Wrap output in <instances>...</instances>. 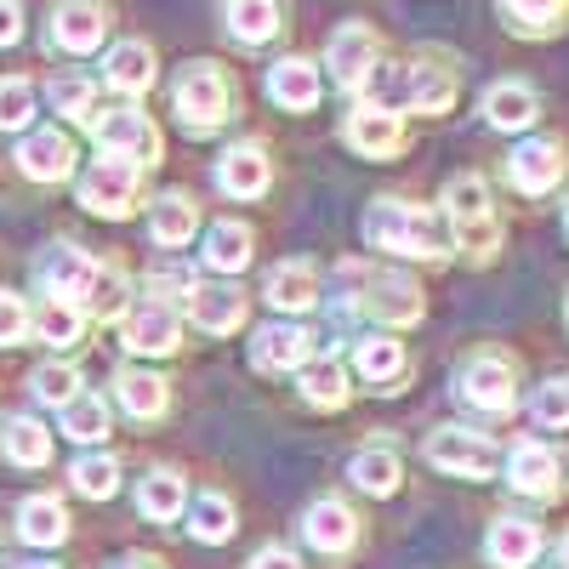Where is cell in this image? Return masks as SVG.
Wrapping results in <instances>:
<instances>
[{"label":"cell","instance_id":"4","mask_svg":"<svg viewBox=\"0 0 569 569\" xmlns=\"http://www.w3.org/2000/svg\"><path fill=\"white\" fill-rule=\"evenodd\" d=\"M91 137H98V149L114 154V160H131V166H154L160 160V131H154L149 114H137V109L91 114Z\"/></svg>","mask_w":569,"mask_h":569},{"label":"cell","instance_id":"7","mask_svg":"<svg viewBox=\"0 0 569 569\" xmlns=\"http://www.w3.org/2000/svg\"><path fill=\"white\" fill-rule=\"evenodd\" d=\"M80 206L98 211V217H126L137 206V166L131 160H91V171L80 177Z\"/></svg>","mask_w":569,"mask_h":569},{"label":"cell","instance_id":"18","mask_svg":"<svg viewBox=\"0 0 569 569\" xmlns=\"http://www.w3.org/2000/svg\"><path fill=\"white\" fill-rule=\"evenodd\" d=\"M485 552H490V563H501V569H530L536 552H541V530L530 525V518H496Z\"/></svg>","mask_w":569,"mask_h":569},{"label":"cell","instance_id":"27","mask_svg":"<svg viewBox=\"0 0 569 569\" xmlns=\"http://www.w3.org/2000/svg\"><path fill=\"white\" fill-rule=\"evenodd\" d=\"M18 536H23L29 547H58V541L69 536V512H63V501H52V496H29V501L18 507Z\"/></svg>","mask_w":569,"mask_h":569},{"label":"cell","instance_id":"37","mask_svg":"<svg viewBox=\"0 0 569 569\" xmlns=\"http://www.w3.org/2000/svg\"><path fill=\"white\" fill-rule=\"evenodd\" d=\"M501 12L518 34H552L569 12V0H501Z\"/></svg>","mask_w":569,"mask_h":569},{"label":"cell","instance_id":"39","mask_svg":"<svg viewBox=\"0 0 569 569\" xmlns=\"http://www.w3.org/2000/svg\"><path fill=\"white\" fill-rule=\"evenodd\" d=\"M302 399L319 405V410H342V405H348V376H342V365H313V370H302Z\"/></svg>","mask_w":569,"mask_h":569},{"label":"cell","instance_id":"23","mask_svg":"<svg viewBox=\"0 0 569 569\" xmlns=\"http://www.w3.org/2000/svg\"><path fill=\"white\" fill-rule=\"evenodd\" d=\"M536 114H541V103H536V91L525 80H501V86L485 91V120L496 131H525Z\"/></svg>","mask_w":569,"mask_h":569},{"label":"cell","instance_id":"47","mask_svg":"<svg viewBox=\"0 0 569 569\" xmlns=\"http://www.w3.org/2000/svg\"><path fill=\"white\" fill-rule=\"evenodd\" d=\"M23 337H29V308H23V297L0 291V348H12V342H23Z\"/></svg>","mask_w":569,"mask_h":569},{"label":"cell","instance_id":"35","mask_svg":"<svg viewBox=\"0 0 569 569\" xmlns=\"http://www.w3.org/2000/svg\"><path fill=\"white\" fill-rule=\"evenodd\" d=\"M348 472L365 496H393L399 490V456L393 450H359Z\"/></svg>","mask_w":569,"mask_h":569},{"label":"cell","instance_id":"16","mask_svg":"<svg viewBox=\"0 0 569 569\" xmlns=\"http://www.w3.org/2000/svg\"><path fill=\"white\" fill-rule=\"evenodd\" d=\"M188 313H194V325L211 330V337H228V330H240V319H246V297L233 291V284H194V291H188Z\"/></svg>","mask_w":569,"mask_h":569},{"label":"cell","instance_id":"46","mask_svg":"<svg viewBox=\"0 0 569 569\" xmlns=\"http://www.w3.org/2000/svg\"><path fill=\"white\" fill-rule=\"evenodd\" d=\"M530 416H536L541 427H569V382H547V388H536Z\"/></svg>","mask_w":569,"mask_h":569},{"label":"cell","instance_id":"29","mask_svg":"<svg viewBox=\"0 0 569 569\" xmlns=\"http://www.w3.org/2000/svg\"><path fill=\"white\" fill-rule=\"evenodd\" d=\"M222 18H228V34L233 40L262 46V40L279 34V0H228Z\"/></svg>","mask_w":569,"mask_h":569},{"label":"cell","instance_id":"21","mask_svg":"<svg viewBox=\"0 0 569 569\" xmlns=\"http://www.w3.org/2000/svg\"><path fill=\"white\" fill-rule=\"evenodd\" d=\"M120 337H126L131 353H171V348H177V313L160 308V302H149V308L126 313Z\"/></svg>","mask_w":569,"mask_h":569},{"label":"cell","instance_id":"5","mask_svg":"<svg viewBox=\"0 0 569 569\" xmlns=\"http://www.w3.org/2000/svg\"><path fill=\"white\" fill-rule=\"evenodd\" d=\"M427 461L439 472H456V479H490L501 467V450L485 439V433H467V427H439L427 439Z\"/></svg>","mask_w":569,"mask_h":569},{"label":"cell","instance_id":"15","mask_svg":"<svg viewBox=\"0 0 569 569\" xmlns=\"http://www.w3.org/2000/svg\"><path fill=\"white\" fill-rule=\"evenodd\" d=\"M308 353H313V337L302 325H262L251 342L257 370H297V365H308Z\"/></svg>","mask_w":569,"mask_h":569},{"label":"cell","instance_id":"50","mask_svg":"<svg viewBox=\"0 0 569 569\" xmlns=\"http://www.w3.org/2000/svg\"><path fill=\"white\" fill-rule=\"evenodd\" d=\"M120 569H154L149 558H131V563H120Z\"/></svg>","mask_w":569,"mask_h":569},{"label":"cell","instance_id":"19","mask_svg":"<svg viewBox=\"0 0 569 569\" xmlns=\"http://www.w3.org/2000/svg\"><path fill=\"white\" fill-rule=\"evenodd\" d=\"M399 91H405V103L416 114H445L456 103V74L439 69V63H410L405 80H399Z\"/></svg>","mask_w":569,"mask_h":569},{"label":"cell","instance_id":"40","mask_svg":"<svg viewBox=\"0 0 569 569\" xmlns=\"http://www.w3.org/2000/svg\"><path fill=\"white\" fill-rule=\"evenodd\" d=\"M188 530H194V541H206V547L228 541L233 536V507L222 496H200L194 512H188Z\"/></svg>","mask_w":569,"mask_h":569},{"label":"cell","instance_id":"41","mask_svg":"<svg viewBox=\"0 0 569 569\" xmlns=\"http://www.w3.org/2000/svg\"><path fill=\"white\" fill-rule=\"evenodd\" d=\"M86 308H91V319H120L126 313V279L114 268H98V273H91V291H86L80 313Z\"/></svg>","mask_w":569,"mask_h":569},{"label":"cell","instance_id":"14","mask_svg":"<svg viewBox=\"0 0 569 569\" xmlns=\"http://www.w3.org/2000/svg\"><path fill=\"white\" fill-rule=\"evenodd\" d=\"M319 91H325V80H319V69L308 58H284V63L268 69V98L279 109H291V114H308L319 103Z\"/></svg>","mask_w":569,"mask_h":569},{"label":"cell","instance_id":"2","mask_svg":"<svg viewBox=\"0 0 569 569\" xmlns=\"http://www.w3.org/2000/svg\"><path fill=\"white\" fill-rule=\"evenodd\" d=\"M171 109L188 131H211L233 114V80L217 63H188L171 86Z\"/></svg>","mask_w":569,"mask_h":569},{"label":"cell","instance_id":"51","mask_svg":"<svg viewBox=\"0 0 569 569\" xmlns=\"http://www.w3.org/2000/svg\"><path fill=\"white\" fill-rule=\"evenodd\" d=\"M23 569H58V563H40V558H34V563H23Z\"/></svg>","mask_w":569,"mask_h":569},{"label":"cell","instance_id":"26","mask_svg":"<svg viewBox=\"0 0 569 569\" xmlns=\"http://www.w3.org/2000/svg\"><path fill=\"white\" fill-rule=\"evenodd\" d=\"M302 530H308V541H313L319 552H348V547L359 541V525H353V512H348L342 501H313Z\"/></svg>","mask_w":569,"mask_h":569},{"label":"cell","instance_id":"42","mask_svg":"<svg viewBox=\"0 0 569 569\" xmlns=\"http://www.w3.org/2000/svg\"><path fill=\"white\" fill-rule=\"evenodd\" d=\"M359 370H365V382H393L405 370V348L388 337H370V342H359Z\"/></svg>","mask_w":569,"mask_h":569},{"label":"cell","instance_id":"1","mask_svg":"<svg viewBox=\"0 0 569 569\" xmlns=\"http://www.w3.org/2000/svg\"><path fill=\"white\" fill-rule=\"evenodd\" d=\"M365 240L376 251H399V257H439L445 251V228L427 217L421 206H399V200H376L365 211Z\"/></svg>","mask_w":569,"mask_h":569},{"label":"cell","instance_id":"13","mask_svg":"<svg viewBox=\"0 0 569 569\" xmlns=\"http://www.w3.org/2000/svg\"><path fill=\"white\" fill-rule=\"evenodd\" d=\"M461 399L467 405H479V410H490V416H507L512 410V365H501V359H472L467 370H461Z\"/></svg>","mask_w":569,"mask_h":569},{"label":"cell","instance_id":"34","mask_svg":"<svg viewBox=\"0 0 569 569\" xmlns=\"http://www.w3.org/2000/svg\"><path fill=\"white\" fill-rule=\"evenodd\" d=\"M46 103H52L58 114H69V120H80V126H91V114H98V91H91L86 74H58L52 86H46Z\"/></svg>","mask_w":569,"mask_h":569},{"label":"cell","instance_id":"17","mask_svg":"<svg viewBox=\"0 0 569 569\" xmlns=\"http://www.w3.org/2000/svg\"><path fill=\"white\" fill-rule=\"evenodd\" d=\"M217 188L233 200H257L268 194V154L257 149V142H240V149H228L222 166H217Z\"/></svg>","mask_w":569,"mask_h":569},{"label":"cell","instance_id":"30","mask_svg":"<svg viewBox=\"0 0 569 569\" xmlns=\"http://www.w3.org/2000/svg\"><path fill=\"white\" fill-rule=\"evenodd\" d=\"M114 399H120L126 416L149 421V416L166 410V382H160V376H149V370H120L114 376Z\"/></svg>","mask_w":569,"mask_h":569},{"label":"cell","instance_id":"52","mask_svg":"<svg viewBox=\"0 0 569 569\" xmlns=\"http://www.w3.org/2000/svg\"><path fill=\"white\" fill-rule=\"evenodd\" d=\"M558 563H563V569H569V541H563V552H558Z\"/></svg>","mask_w":569,"mask_h":569},{"label":"cell","instance_id":"28","mask_svg":"<svg viewBox=\"0 0 569 569\" xmlns=\"http://www.w3.org/2000/svg\"><path fill=\"white\" fill-rule=\"evenodd\" d=\"M194 222H200V211H194V200H188V194H160L154 211H149V233H154V246H166V251L188 246Z\"/></svg>","mask_w":569,"mask_h":569},{"label":"cell","instance_id":"22","mask_svg":"<svg viewBox=\"0 0 569 569\" xmlns=\"http://www.w3.org/2000/svg\"><path fill=\"white\" fill-rule=\"evenodd\" d=\"M507 479H512V490H525V496H558V456L547 450V445H518L512 456H507Z\"/></svg>","mask_w":569,"mask_h":569},{"label":"cell","instance_id":"24","mask_svg":"<svg viewBox=\"0 0 569 569\" xmlns=\"http://www.w3.org/2000/svg\"><path fill=\"white\" fill-rule=\"evenodd\" d=\"M103 69H109V86L120 91V98H142V91L154 86V52L142 40H120Z\"/></svg>","mask_w":569,"mask_h":569},{"label":"cell","instance_id":"11","mask_svg":"<svg viewBox=\"0 0 569 569\" xmlns=\"http://www.w3.org/2000/svg\"><path fill=\"white\" fill-rule=\"evenodd\" d=\"M12 160H18V171L29 182H63L74 171V142L63 131H29Z\"/></svg>","mask_w":569,"mask_h":569},{"label":"cell","instance_id":"12","mask_svg":"<svg viewBox=\"0 0 569 569\" xmlns=\"http://www.w3.org/2000/svg\"><path fill=\"white\" fill-rule=\"evenodd\" d=\"M325 69L337 74V86H359L376 69V34L365 23H342L325 46Z\"/></svg>","mask_w":569,"mask_h":569},{"label":"cell","instance_id":"38","mask_svg":"<svg viewBox=\"0 0 569 569\" xmlns=\"http://www.w3.org/2000/svg\"><path fill=\"white\" fill-rule=\"evenodd\" d=\"M69 479H74V490H80V496L109 501V496L120 490V461H114V456H80Z\"/></svg>","mask_w":569,"mask_h":569},{"label":"cell","instance_id":"31","mask_svg":"<svg viewBox=\"0 0 569 569\" xmlns=\"http://www.w3.org/2000/svg\"><path fill=\"white\" fill-rule=\"evenodd\" d=\"M206 262L222 268V273H240L251 262V228L246 222H217L206 233Z\"/></svg>","mask_w":569,"mask_h":569},{"label":"cell","instance_id":"20","mask_svg":"<svg viewBox=\"0 0 569 569\" xmlns=\"http://www.w3.org/2000/svg\"><path fill=\"white\" fill-rule=\"evenodd\" d=\"M353 302H359V313L388 319V325L421 319V297H416V284H405V279H365V297H353Z\"/></svg>","mask_w":569,"mask_h":569},{"label":"cell","instance_id":"45","mask_svg":"<svg viewBox=\"0 0 569 569\" xmlns=\"http://www.w3.org/2000/svg\"><path fill=\"white\" fill-rule=\"evenodd\" d=\"M74 388H80V370L74 365H40L34 370V399L40 405H69Z\"/></svg>","mask_w":569,"mask_h":569},{"label":"cell","instance_id":"9","mask_svg":"<svg viewBox=\"0 0 569 569\" xmlns=\"http://www.w3.org/2000/svg\"><path fill=\"white\" fill-rule=\"evenodd\" d=\"M91 257H80L74 246H52L40 257V268H34V279H40V291H46V302H86V291H91Z\"/></svg>","mask_w":569,"mask_h":569},{"label":"cell","instance_id":"43","mask_svg":"<svg viewBox=\"0 0 569 569\" xmlns=\"http://www.w3.org/2000/svg\"><path fill=\"white\" fill-rule=\"evenodd\" d=\"M80 330H86V313H80L74 302H46V308H40V337L52 342V348L80 342Z\"/></svg>","mask_w":569,"mask_h":569},{"label":"cell","instance_id":"32","mask_svg":"<svg viewBox=\"0 0 569 569\" xmlns=\"http://www.w3.org/2000/svg\"><path fill=\"white\" fill-rule=\"evenodd\" d=\"M63 433L74 445H103L109 439V405L103 399H91V393H74L63 405Z\"/></svg>","mask_w":569,"mask_h":569},{"label":"cell","instance_id":"10","mask_svg":"<svg viewBox=\"0 0 569 569\" xmlns=\"http://www.w3.org/2000/svg\"><path fill=\"white\" fill-rule=\"evenodd\" d=\"M512 182L525 188V194H547V188L563 182V142L558 137H530L512 149Z\"/></svg>","mask_w":569,"mask_h":569},{"label":"cell","instance_id":"3","mask_svg":"<svg viewBox=\"0 0 569 569\" xmlns=\"http://www.w3.org/2000/svg\"><path fill=\"white\" fill-rule=\"evenodd\" d=\"M445 217H450V228H456V246H461V251H472V257L496 251L501 228H496V217H490V188H485V177H450V182H445Z\"/></svg>","mask_w":569,"mask_h":569},{"label":"cell","instance_id":"49","mask_svg":"<svg viewBox=\"0 0 569 569\" xmlns=\"http://www.w3.org/2000/svg\"><path fill=\"white\" fill-rule=\"evenodd\" d=\"M251 569H302V563L284 552V547H262V552L251 558Z\"/></svg>","mask_w":569,"mask_h":569},{"label":"cell","instance_id":"36","mask_svg":"<svg viewBox=\"0 0 569 569\" xmlns=\"http://www.w3.org/2000/svg\"><path fill=\"white\" fill-rule=\"evenodd\" d=\"M137 507H142V518H154V525H171L182 512V479L177 472H149L137 490Z\"/></svg>","mask_w":569,"mask_h":569},{"label":"cell","instance_id":"33","mask_svg":"<svg viewBox=\"0 0 569 569\" xmlns=\"http://www.w3.org/2000/svg\"><path fill=\"white\" fill-rule=\"evenodd\" d=\"M7 461H12V467H46V461H52V433H46L40 421L18 416V421L7 427Z\"/></svg>","mask_w":569,"mask_h":569},{"label":"cell","instance_id":"48","mask_svg":"<svg viewBox=\"0 0 569 569\" xmlns=\"http://www.w3.org/2000/svg\"><path fill=\"white\" fill-rule=\"evenodd\" d=\"M18 40H23V7L0 0V46H18Z\"/></svg>","mask_w":569,"mask_h":569},{"label":"cell","instance_id":"25","mask_svg":"<svg viewBox=\"0 0 569 569\" xmlns=\"http://www.w3.org/2000/svg\"><path fill=\"white\" fill-rule=\"evenodd\" d=\"M313 302H319V273H313L308 262H279V268L268 273V308L302 313V308H313Z\"/></svg>","mask_w":569,"mask_h":569},{"label":"cell","instance_id":"6","mask_svg":"<svg viewBox=\"0 0 569 569\" xmlns=\"http://www.w3.org/2000/svg\"><path fill=\"white\" fill-rule=\"evenodd\" d=\"M52 46L69 58H91L109 40V7L103 0H58L52 7Z\"/></svg>","mask_w":569,"mask_h":569},{"label":"cell","instance_id":"8","mask_svg":"<svg viewBox=\"0 0 569 569\" xmlns=\"http://www.w3.org/2000/svg\"><path fill=\"white\" fill-rule=\"evenodd\" d=\"M342 137H348V149H353V154H365V160H388V154H399V142H405V120H399L393 109H382V103H359V109L348 114Z\"/></svg>","mask_w":569,"mask_h":569},{"label":"cell","instance_id":"44","mask_svg":"<svg viewBox=\"0 0 569 569\" xmlns=\"http://www.w3.org/2000/svg\"><path fill=\"white\" fill-rule=\"evenodd\" d=\"M34 120V86L29 80H0V131H23Z\"/></svg>","mask_w":569,"mask_h":569}]
</instances>
